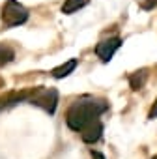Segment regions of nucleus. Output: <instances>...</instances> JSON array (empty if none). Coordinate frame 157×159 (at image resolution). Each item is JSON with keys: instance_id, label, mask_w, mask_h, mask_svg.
<instances>
[{"instance_id": "f257e3e1", "label": "nucleus", "mask_w": 157, "mask_h": 159, "mask_svg": "<svg viewBox=\"0 0 157 159\" xmlns=\"http://www.w3.org/2000/svg\"><path fill=\"white\" fill-rule=\"evenodd\" d=\"M109 109V103L105 99H94V98H83L77 99L71 109L67 111V125L73 131H83L90 122H94L99 114H103Z\"/></svg>"}, {"instance_id": "f03ea898", "label": "nucleus", "mask_w": 157, "mask_h": 159, "mask_svg": "<svg viewBox=\"0 0 157 159\" xmlns=\"http://www.w3.org/2000/svg\"><path fill=\"white\" fill-rule=\"evenodd\" d=\"M30 103L36 107H41L43 111H47L49 114H52L56 111V103H58V92L54 88H39L36 92H32Z\"/></svg>"}, {"instance_id": "7ed1b4c3", "label": "nucleus", "mask_w": 157, "mask_h": 159, "mask_svg": "<svg viewBox=\"0 0 157 159\" xmlns=\"http://www.w3.org/2000/svg\"><path fill=\"white\" fill-rule=\"evenodd\" d=\"M28 19V11L17 2V0H8V4L4 6V13H2V21L6 26H19L23 23H26Z\"/></svg>"}, {"instance_id": "20e7f679", "label": "nucleus", "mask_w": 157, "mask_h": 159, "mask_svg": "<svg viewBox=\"0 0 157 159\" xmlns=\"http://www.w3.org/2000/svg\"><path fill=\"white\" fill-rule=\"evenodd\" d=\"M120 47H122V39H120V38L103 39L101 43H97V47H96V54H97L103 62H109Z\"/></svg>"}, {"instance_id": "39448f33", "label": "nucleus", "mask_w": 157, "mask_h": 159, "mask_svg": "<svg viewBox=\"0 0 157 159\" xmlns=\"http://www.w3.org/2000/svg\"><path fill=\"white\" fill-rule=\"evenodd\" d=\"M101 135H103V124H101L99 120L90 122V124L83 129V140L88 142V144L97 142V140L101 139Z\"/></svg>"}, {"instance_id": "423d86ee", "label": "nucleus", "mask_w": 157, "mask_h": 159, "mask_svg": "<svg viewBox=\"0 0 157 159\" xmlns=\"http://www.w3.org/2000/svg\"><path fill=\"white\" fill-rule=\"evenodd\" d=\"M77 64H78V60H77V58L67 60L65 64H62V66H58V67H54V69H52V77H54V79H64V77H67V75L77 67Z\"/></svg>"}, {"instance_id": "0eeeda50", "label": "nucleus", "mask_w": 157, "mask_h": 159, "mask_svg": "<svg viewBox=\"0 0 157 159\" xmlns=\"http://www.w3.org/2000/svg\"><path fill=\"white\" fill-rule=\"evenodd\" d=\"M146 79H148L146 69H140V71H137V73H133V75L129 77V84H131L133 90H140V88L144 86V83H146Z\"/></svg>"}, {"instance_id": "6e6552de", "label": "nucleus", "mask_w": 157, "mask_h": 159, "mask_svg": "<svg viewBox=\"0 0 157 159\" xmlns=\"http://www.w3.org/2000/svg\"><path fill=\"white\" fill-rule=\"evenodd\" d=\"M86 4H88V0H65V2H64V6H62V13H65V15H71L73 11H77V10L84 8Z\"/></svg>"}, {"instance_id": "1a4fd4ad", "label": "nucleus", "mask_w": 157, "mask_h": 159, "mask_svg": "<svg viewBox=\"0 0 157 159\" xmlns=\"http://www.w3.org/2000/svg\"><path fill=\"white\" fill-rule=\"evenodd\" d=\"M13 56H15V52H13L11 47H8V45H4V43H0V66L10 64V62L13 60Z\"/></svg>"}, {"instance_id": "9d476101", "label": "nucleus", "mask_w": 157, "mask_h": 159, "mask_svg": "<svg viewBox=\"0 0 157 159\" xmlns=\"http://www.w3.org/2000/svg\"><path fill=\"white\" fill-rule=\"evenodd\" d=\"M153 6H157V0H148V2H142V4H140L142 10H151Z\"/></svg>"}, {"instance_id": "9b49d317", "label": "nucleus", "mask_w": 157, "mask_h": 159, "mask_svg": "<svg viewBox=\"0 0 157 159\" xmlns=\"http://www.w3.org/2000/svg\"><path fill=\"white\" fill-rule=\"evenodd\" d=\"M148 118H150V120H153V118H157V99H155V103H153V107L150 109V114H148Z\"/></svg>"}, {"instance_id": "f8f14e48", "label": "nucleus", "mask_w": 157, "mask_h": 159, "mask_svg": "<svg viewBox=\"0 0 157 159\" xmlns=\"http://www.w3.org/2000/svg\"><path fill=\"white\" fill-rule=\"evenodd\" d=\"M92 159H105V155L99 152H92Z\"/></svg>"}, {"instance_id": "ddd939ff", "label": "nucleus", "mask_w": 157, "mask_h": 159, "mask_svg": "<svg viewBox=\"0 0 157 159\" xmlns=\"http://www.w3.org/2000/svg\"><path fill=\"white\" fill-rule=\"evenodd\" d=\"M153 159H157V157H153Z\"/></svg>"}, {"instance_id": "4468645a", "label": "nucleus", "mask_w": 157, "mask_h": 159, "mask_svg": "<svg viewBox=\"0 0 157 159\" xmlns=\"http://www.w3.org/2000/svg\"><path fill=\"white\" fill-rule=\"evenodd\" d=\"M0 107H2V105H0Z\"/></svg>"}]
</instances>
